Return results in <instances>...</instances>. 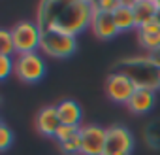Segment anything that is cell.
<instances>
[{
  "mask_svg": "<svg viewBox=\"0 0 160 155\" xmlns=\"http://www.w3.org/2000/svg\"><path fill=\"white\" fill-rule=\"evenodd\" d=\"M60 149H62L66 155H81V134L75 136V138L70 140V142L60 144Z\"/></svg>",
  "mask_w": 160,
  "mask_h": 155,
  "instance_id": "cell-20",
  "label": "cell"
},
{
  "mask_svg": "<svg viewBox=\"0 0 160 155\" xmlns=\"http://www.w3.org/2000/svg\"><path fill=\"white\" fill-rule=\"evenodd\" d=\"M158 8L156 0H136L134 2V15H136V29L151 23L156 19Z\"/></svg>",
  "mask_w": 160,
  "mask_h": 155,
  "instance_id": "cell-15",
  "label": "cell"
},
{
  "mask_svg": "<svg viewBox=\"0 0 160 155\" xmlns=\"http://www.w3.org/2000/svg\"><path fill=\"white\" fill-rule=\"evenodd\" d=\"M94 15V4L87 0H70V2H40L38 19L42 30H55L68 36H77L91 27Z\"/></svg>",
  "mask_w": 160,
  "mask_h": 155,
  "instance_id": "cell-1",
  "label": "cell"
},
{
  "mask_svg": "<svg viewBox=\"0 0 160 155\" xmlns=\"http://www.w3.org/2000/svg\"><path fill=\"white\" fill-rule=\"evenodd\" d=\"M158 80H160V68H158Z\"/></svg>",
  "mask_w": 160,
  "mask_h": 155,
  "instance_id": "cell-23",
  "label": "cell"
},
{
  "mask_svg": "<svg viewBox=\"0 0 160 155\" xmlns=\"http://www.w3.org/2000/svg\"><path fill=\"white\" fill-rule=\"evenodd\" d=\"M132 149H134V136L126 127L122 125L108 127L104 155H130Z\"/></svg>",
  "mask_w": 160,
  "mask_h": 155,
  "instance_id": "cell-7",
  "label": "cell"
},
{
  "mask_svg": "<svg viewBox=\"0 0 160 155\" xmlns=\"http://www.w3.org/2000/svg\"><path fill=\"white\" fill-rule=\"evenodd\" d=\"M122 72H126L132 80L136 82L138 89H151L156 91L160 89V80H158V68L154 66L151 55H139V57H126L121 61Z\"/></svg>",
  "mask_w": 160,
  "mask_h": 155,
  "instance_id": "cell-2",
  "label": "cell"
},
{
  "mask_svg": "<svg viewBox=\"0 0 160 155\" xmlns=\"http://www.w3.org/2000/svg\"><path fill=\"white\" fill-rule=\"evenodd\" d=\"M91 30L100 40H111L119 34L113 13H106V12H98V10H94L92 21H91Z\"/></svg>",
  "mask_w": 160,
  "mask_h": 155,
  "instance_id": "cell-9",
  "label": "cell"
},
{
  "mask_svg": "<svg viewBox=\"0 0 160 155\" xmlns=\"http://www.w3.org/2000/svg\"><path fill=\"white\" fill-rule=\"evenodd\" d=\"M115 25L121 32H128L136 29V15H134V2H122L115 12H113Z\"/></svg>",
  "mask_w": 160,
  "mask_h": 155,
  "instance_id": "cell-14",
  "label": "cell"
},
{
  "mask_svg": "<svg viewBox=\"0 0 160 155\" xmlns=\"http://www.w3.org/2000/svg\"><path fill=\"white\" fill-rule=\"evenodd\" d=\"M81 127H83V125H81ZM81 127L60 125V129H58V131H57V134H55V140L58 142V146H60V144H64V142H70V140H73L75 136L81 134Z\"/></svg>",
  "mask_w": 160,
  "mask_h": 155,
  "instance_id": "cell-16",
  "label": "cell"
},
{
  "mask_svg": "<svg viewBox=\"0 0 160 155\" xmlns=\"http://www.w3.org/2000/svg\"><path fill=\"white\" fill-rule=\"evenodd\" d=\"M17 53L15 51V44H13V36H12V30L8 29H2L0 30V55H13Z\"/></svg>",
  "mask_w": 160,
  "mask_h": 155,
  "instance_id": "cell-17",
  "label": "cell"
},
{
  "mask_svg": "<svg viewBox=\"0 0 160 155\" xmlns=\"http://www.w3.org/2000/svg\"><path fill=\"white\" fill-rule=\"evenodd\" d=\"M108 129L100 125L81 127V155H104Z\"/></svg>",
  "mask_w": 160,
  "mask_h": 155,
  "instance_id": "cell-8",
  "label": "cell"
},
{
  "mask_svg": "<svg viewBox=\"0 0 160 155\" xmlns=\"http://www.w3.org/2000/svg\"><path fill=\"white\" fill-rule=\"evenodd\" d=\"M156 8H158V13H156V19L160 21V0H156Z\"/></svg>",
  "mask_w": 160,
  "mask_h": 155,
  "instance_id": "cell-22",
  "label": "cell"
},
{
  "mask_svg": "<svg viewBox=\"0 0 160 155\" xmlns=\"http://www.w3.org/2000/svg\"><path fill=\"white\" fill-rule=\"evenodd\" d=\"M138 32V42L139 45L147 51V53H156L160 51V21L154 19L139 29H136Z\"/></svg>",
  "mask_w": 160,
  "mask_h": 155,
  "instance_id": "cell-11",
  "label": "cell"
},
{
  "mask_svg": "<svg viewBox=\"0 0 160 155\" xmlns=\"http://www.w3.org/2000/svg\"><path fill=\"white\" fill-rule=\"evenodd\" d=\"M10 30H12V36H13L17 55L38 53V49L42 47V29L36 21H30V19L17 21Z\"/></svg>",
  "mask_w": 160,
  "mask_h": 155,
  "instance_id": "cell-3",
  "label": "cell"
},
{
  "mask_svg": "<svg viewBox=\"0 0 160 155\" xmlns=\"http://www.w3.org/2000/svg\"><path fill=\"white\" fill-rule=\"evenodd\" d=\"M92 4H94V10H98V12L113 13L122 4V0H98V2H92Z\"/></svg>",
  "mask_w": 160,
  "mask_h": 155,
  "instance_id": "cell-21",
  "label": "cell"
},
{
  "mask_svg": "<svg viewBox=\"0 0 160 155\" xmlns=\"http://www.w3.org/2000/svg\"><path fill=\"white\" fill-rule=\"evenodd\" d=\"M47 68L40 53H23L15 57V76L25 83H38L43 80Z\"/></svg>",
  "mask_w": 160,
  "mask_h": 155,
  "instance_id": "cell-6",
  "label": "cell"
},
{
  "mask_svg": "<svg viewBox=\"0 0 160 155\" xmlns=\"http://www.w3.org/2000/svg\"><path fill=\"white\" fill-rule=\"evenodd\" d=\"M13 132H12V129L6 125V123H0V149L2 151H6L10 146H12V142H13Z\"/></svg>",
  "mask_w": 160,
  "mask_h": 155,
  "instance_id": "cell-19",
  "label": "cell"
},
{
  "mask_svg": "<svg viewBox=\"0 0 160 155\" xmlns=\"http://www.w3.org/2000/svg\"><path fill=\"white\" fill-rule=\"evenodd\" d=\"M12 72H15V59L10 55H0V80H8Z\"/></svg>",
  "mask_w": 160,
  "mask_h": 155,
  "instance_id": "cell-18",
  "label": "cell"
},
{
  "mask_svg": "<svg viewBox=\"0 0 160 155\" xmlns=\"http://www.w3.org/2000/svg\"><path fill=\"white\" fill-rule=\"evenodd\" d=\"M60 117H58V112H57V106H45L38 112L36 115V129L40 134L43 136H49V138H55L57 131L60 129Z\"/></svg>",
  "mask_w": 160,
  "mask_h": 155,
  "instance_id": "cell-10",
  "label": "cell"
},
{
  "mask_svg": "<svg viewBox=\"0 0 160 155\" xmlns=\"http://www.w3.org/2000/svg\"><path fill=\"white\" fill-rule=\"evenodd\" d=\"M55 106H57V112H58V117H60V123L62 125L81 127L83 110H81V106H79V102H75L72 99H66V100H60Z\"/></svg>",
  "mask_w": 160,
  "mask_h": 155,
  "instance_id": "cell-12",
  "label": "cell"
},
{
  "mask_svg": "<svg viewBox=\"0 0 160 155\" xmlns=\"http://www.w3.org/2000/svg\"><path fill=\"white\" fill-rule=\"evenodd\" d=\"M136 91H138L136 82L122 70L111 72L106 78V95L117 104H128Z\"/></svg>",
  "mask_w": 160,
  "mask_h": 155,
  "instance_id": "cell-5",
  "label": "cell"
},
{
  "mask_svg": "<svg viewBox=\"0 0 160 155\" xmlns=\"http://www.w3.org/2000/svg\"><path fill=\"white\" fill-rule=\"evenodd\" d=\"M154 100H156L154 91H151V89H138V91L134 93V97L130 99V102L126 104V108H128L132 114L141 115V114H147L149 110H152Z\"/></svg>",
  "mask_w": 160,
  "mask_h": 155,
  "instance_id": "cell-13",
  "label": "cell"
},
{
  "mask_svg": "<svg viewBox=\"0 0 160 155\" xmlns=\"http://www.w3.org/2000/svg\"><path fill=\"white\" fill-rule=\"evenodd\" d=\"M47 57L53 59H68L77 49V40L73 36L55 32V30H42V47Z\"/></svg>",
  "mask_w": 160,
  "mask_h": 155,
  "instance_id": "cell-4",
  "label": "cell"
}]
</instances>
